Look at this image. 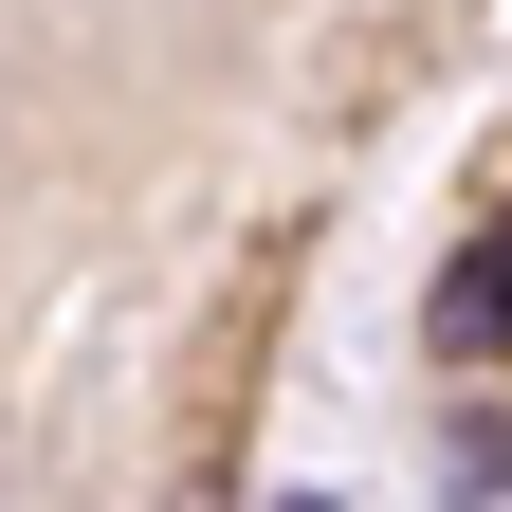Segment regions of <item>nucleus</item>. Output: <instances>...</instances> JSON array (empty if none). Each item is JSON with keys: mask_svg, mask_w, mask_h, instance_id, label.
<instances>
[{"mask_svg": "<svg viewBox=\"0 0 512 512\" xmlns=\"http://www.w3.org/2000/svg\"><path fill=\"white\" fill-rule=\"evenodd\" d=\"M293 512H311V494H293Z\"/></svg>", "mask_w": 512, "mask_h": 512, "instance_id": "obj_2", "label": "nucleus"}, {"mask_svg": "<svg viewBox=\"0 0 512 512\" xmlns=\"http://www.w3.org/2000/svg\"><path fill=\"white\" fill-rule=\"evenodd\" d=\"M439 348H458V366H494V348H512V238H476L458 275H439Z\"/></svg>", "mask_w": 512, "mask_h": 512, "instance_id": "obj_1", "label": "nucleus"}]
</instances>
